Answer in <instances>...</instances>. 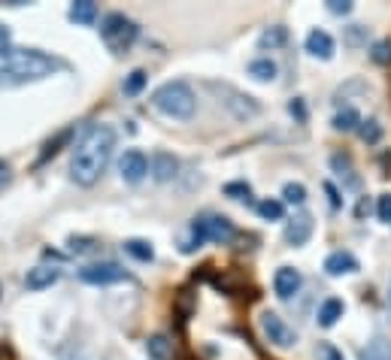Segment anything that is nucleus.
Instances as JSON below:
<instances>
[{"mask_svg": "<svg viewBox=\"0 0 391 360\" xmlns=\"http://www.w3.org/2000/svg\"><path fill=\"white\" fill-rule=\"evenodd\" d=\"M115 149V131L109 124H91L85 136L79 140V145L73 149V164H70V176L76 185H94L100 179V173L106 170L109 158Z\"/></svg>", "mask_w": 391, "mask_h": 360, "instance_id": "1", "label": "nucleus"}, {"mask_svg": "<svg viewBox=\"0 0 391 360\" xmlns=\"http://www.w3.org/2000/svg\"><path fill=\"white\" fill-rule=\"evenodd\" d=\"M55 64L49 55L36 49H15V45H0V76H9L15 82H34L55 73Z\"/></svg>", "mask_w": 391, "mask_h": 360, "instance_id": "2", "label": "nucleus"}, {"mask_svg": "<svg viewBox=\"0 0 391 360\" xmlns=\"http://www.w3.org/2000/svg\"><path fill=\"white\" fill-rule=\"evenodd\" d=\"M152 106L170 118H191L194 115V91L185 82H164L152 94Z\"/></svg>", "mask_w": 391, "mask_h": 360, "instance_id": "3", "label": "nucleus"}, {"mask_svg": "<svg viewBox=\"0 0 391 360\" xmlns=\"http://www.w3.org/2000/svg\"><path fill=\"white\" fill-rule=\"evenodd\" d=\"M191 233H194V245L200 243H231L236 236V227L231 218L215 215V212H204L191 221Z\"/></svg>", "mask_w": 391, "mask_h": 360, "instance_id": "4", "label": "nucleus"}, {"mask_svg": "<svg viewBox=\"0 0 391 360\" xmlns=\"http://www.w3.org/2000/svg\"><path fill=\"white\" fill-rule=\"evenodd\" d=\"M100 36L113 52H125L127 45L136 40V24L131 18H125L122 13H109L104 22H100Z\"/></svg>", "mask_w": 391, "mask_h": 360, "instance_id": "5", "label": "nucleus"}, {"mask_svg": "<svg viewBox=\"0 0 391 360\" xmlns=\"http://www.w3.org/2000/svg\"><path fill=\"white\" fill-rule=\"evenodd\" d=\"M261 330H264V336H267V343L279 345V348H291L297 343V333L285 324V318L276 315V312H264L261 315Z\"/></svg>", "mask_w": 391, "mask_h": 360, "instance_id": "6", "label": "nucleus"}, {"mask_svg": "<svg viewBox=\"0 0 391 360\" xmlns=\"http://www.w3.org/2000/svg\"><path fill=\"white\" fill-rule=\"evenodd\" d=\"M79 279L85 285H115V282H125L127 273L118 264H91L79 270Z\"/></svg>", "mask_w": 391, "mask_h": 360, "instance_id": "7", "label": "nucleus"}, {"mask_svg": "<svg viewBox=\"0 0 391 360\" xmlns=\"http://www.w3.org/2000/svg\"><path fill=\"white\" fill-rule=\"evenodd\" d=\"M118 173H122V179H125V182L136 185V182H143L145 173H149V161H145V154H143V152L131 149V152H125V154H122V161H118Z\"/></svg>", "mask_w": 391, "mask_h": 360, "instance_id": "8", "label": "nucleus"}, {"mask_svg": "<svg viewBox=\"0 0 391 360\" xmlns=\"http://www.w3.org/2000/svg\"><path fill=\"white\" fill-rule=\"evenodd\" d=\"M300 285H304V275L294 266H279L276 275H273V291H276L279 300H291L300 291Z\"/></svg>", "mask_w": 391, "mask_h": 360, "instance_id": "9", "label": "nucleus"}, {"mask_svg": "<svg viewBox=\"0 0 391 360\" xmlns=\"http://www.w3.org/2000/svg\"><path fill=\"white\" fill-rule=\"evenodd\" d=\"M309 236H313V215H309V212H297L285 227V243L288 245H304Z\"/></svg>", "mask_w": 391, "mask_h": 360, "instance_id": "10", "label": "nucleus"}, {"mask_svg": "<svg viewBox=\"0 0 391 360\" xmlns=\"http://www.w3.org/2000/svg\"><path fill=\"white\" fill-rule=\"evenodd\" d=\"M222 94H225V97H231V100H225V103L234 109V115H236V118H252V115H258V113H261V106L255 103V100H252L249 94H240V91H234V88H222Z\"/></svg>", "mask_w": 391, "mask_h": 360, "instance_id": "11", "label": "nucleus"}, {"mask_svg": "<svg viewBox=\"0 0 391 360\" xmlns=\"http://www.w3.org/2000/svg\"><path fill=\"white\" fill-rule=\"evenodd\" d=\"M306 52L313 55V58H322V61H331L334 58V40H331V34H325V31H309L306 34Z\"/></svg>", "mask_w": 391, "mask_h": 360, "instance_id": "12", "label": "nucleus"}, {"mask_svg": "<svg viewBox=\"0 0 391 360\" xmlns=\"http://www.w3.org/2000/svg\"><path fill=\"white\" fill-rule=\"evenodd\" d=\"M61 279V270L58 266H34V270H27L24 275V285L31 291H43V288H52L55 282Z\"/></svg>", "mask_w": 391, "mask_h": 360, "instance_id": "13", "label": "nucleus"}, {"mask_svg": "<svg viewBox=\"0 0 391 360\" xmlns=\"http://www.w3.org/2000/svg\"><path fill=\"white\" fill-rule=\"evenodd\" d=\"M358 270V261H355L352 252H331L325 257V273L327 275H346Z\"/></svg>", "mask_w": 391, "mask_h": 360, "instance_id": "14", "label": "nucleus"}, {"mask_svg": "<svg viewBox=\"0 0 391 360\" xmlns=\"http://www.w3.org/2000/svg\"><path fill=\"white\" fill-rule=\"evenodd\" d=\"M176 170H179V161L173 158V154H167V152H158L152 158V176L158 182H170L173 176H176Z\"/></svg>", "mask_w": 391, "mask_h": 360, "instance_id": "15", "label": "nucleus"}, {"mask_svg": "<svg viewBox=\"0 0 391 360\" xmlns=\"http://www.w3.org/2000/svg\"><path fill=\"white\" fill-rule=\"evenodd\" d=\"M343 312H346V306H343V300H336V297H331V300H325L322 306H318V315H315V321L322 327H334L336 321L343 318Z\"/></svg>", "mask_w": 391, "mask_h": 360, "instance_id": "16", "label": "nucleus"}, {"mask_svg": "<svg viewBox=\"0 0 391 360\" xmlns=\"http://www.w3.org/2000/svg\"><path fill=\"white\" fill-rule=\"evenodd\" d=\"M331 167H334L336 176L343 179L346 188H358V185H361V179L355 176V167H352L349 154H334V158H331Z\"/></svg>", "mask_w": 391, "mask_h": 360, "instance_id": "17", "label": "nucleus"}, {"mask_svg": "<svg viewBox=\"0 0 391 360\" xmlns=\"http://www.w3.org/2000/svg\"><path fill=\"white\" fill-rule=\"evenodd\" d=\"M97 18V6L91 3V0H76V3L70 6V22L76 24H94Z\"/></svg>", "mask_w": 391, "mask_h": 360, "instance_id": "18", "label": "nucleus"}, {"mask_svg": "<svg viewBox=\"0 0 391 360\" xmlns=\"http://www.w3.org/2000/svg\"><path fill=\"white\" fill-rule=\"evenodd\" d=\"M276 73H279V67H276V61H270V58H255L249 64V76H255L258 82H273Z\"/></svg>", "mask_w": 391, "mask_h": 360, "instance_id": "19", "label": "nucleus"}, {"mask_svg": "<svg viewBox=\"0 0 391 360\" xmlns=\"http://www.w3.org/2000/svg\"><path fill=\"white\" fill-rule=\"evenodd\" d=\"M334 127H336V131H343V134L358 131V127H361V115H358V109H355V106H346L343 113H336V115H334Z\"/></svg>", "mask_w": 391, "mask_h": 360, "instance_id": "20", "label": "nucleus"}, {"mask_svg": "<svg viewBox=\"0 0 391 360\" xmlns=\"http://www.w3.org/2000/svg\"><path fill=\"white\" fill-rule=\"evenodd\" d=\"M125 252L131 254L134 261H140V264H149L155 257V248H152V243H145V239H127Z\"/></svg>", "mask_w": 391, "mask_h": 360, "instance_id": "21", "label": "nucleus"}, {"mask_svg": "<svg viewBox=\"0 0 391 360\" xmlns=\"http://www.w3.org/2000/svg\"><path fill=\"white\" fill-rule=\"evenodd\" d=\"M361 360H391V343H385V339H373V343L361 352Z\"/></svg>", "mask_w": 391, "mask_h": 360, "instance_id": "22", "label": "nucleus"}, {"mask_svg": "<svg viewBox=\"0 0 391 360\" xmlns=\"http://www.w3.org/2000/svg\"><path fill=\"white\" fill-rule=\"evenodd\" d=\"M258 215L264 221H282V215H285V206H282L279 200H261L258 203Z\"/></svg>", "mask_w": 391, "mask_h": 360, "instance_id": "23", "label": "nucleus"}, {"mask_svg": "<svg viewBox=\"0 0 391 360\" xmlns=\"http://www.w3.org/2000/svg\"><path fill=\"white\" fill-rule=\"evenodd\" d=\"M282 200L291 203V206H304L306 203V188L300 182H288L285 188H282Z\"/></svg>", "mask_w": 391, "mask_h": 360, "instance_id": "24", "label": "nucleus"}, {"mask_svg": "<svg viewBox=\"0 0 391 360\" xmlns=\"http://www.w3.org/2000/svg\"><path fill=\"white\" fill-rule=\"evenodd\" d=\"M285 40H288L285 27H270V31H264V34H261L258 45H261V49H276V45H282Z\"/></svg>", "mask_w": 391, "mask_h": 360, "instance_id": "25", "label": "nucleus"}, {"mask_svg": "<svg viewBox=\"0 0 391 360\" xmlns=\"http://www.w3.org/2000/svg\"><path fill=\"white\" fill-rule=\"evenodd\" d=\"M145 352H149V357H155V360H167L170 357L167 336H152L149 343H145Z\"/></svg>", "mask_w": 391, "mask_h": 360, "instance_id": "26", "label": "nucleus"}, {"mask_svg": "<svg viewBox=\"0 0 391 360\" xmlns=\"http://www.w3.org/2000/svg\"><path fill=\"white\" fill-rule=\"evenodd\" d=\"M145 79H149V76H145V70H134L131 76L125 79V85H122V88H125V94H131V97H134V94H140V91L145 88Z\"/></svg>", "mask_w": 391, "mask_h": 360, "instance_id": "27", "label": "nucleus"}, {"mask_svg": "<svg viewBox=\"0 0 391 360\" xmlns=\"http://www.w3.org/2000/svg\"><path fill=\"white\" fill-rule=\"evenodd\" d=\"M370 58L376 61V64H382V67H388V64H391V40H379V43H373Z\"/></svg>", "mask_w": 391, "mask_h": 360, "instance_id": "28", "label": "nucleus"}, {"mask_svg": "<svg viewBox=\"0 0 391 360\" xmlns=\"http://www.w3.org/2000/svg\"><path fill=\"white\" fill-rule=\"evenodd\" d=\"M358 134H361V140H364V143H379L382 127H379V122H361Z\"/></svg>", "mask_w": 391, "mask_h": 360, "instance_id": "29", "label": "nucleus"}, {"mask_svg": "<svg viewBox=\"0 0 391 360\" xmlns=\"http://www.w3.org/2000/svg\"><path fill=\"white\" fill-rule=\"evenodd\" d=\"M315 354H318V360H343V352L336 345H331V343H318Z\"/></svg>", "mask_w": 391, "mask_h": 360, "instance_id": "30", "label": "nucleus"}, {"mask_svg": "<svg viewBox=\"0 0 391 360\" xmlns=\"http://www.w3.org/2000/svg\"><path fill=\"white\" fill-rule=\"evenodd\" d=\"M225 194L227 197H234V200H243V197H249L252 188L246 182H231V185H225Z\"/></svg>", "mask_w": 391, "mask_h": 360, "instance_id": "31", "label": "nucleus"}, {"mask_svg": "<svg viewBox=\"0 0 391 360\" xmlns=\"http://www.w3.org/2000/svg\"><path fill=\"white\" fill-rule=\"evenodd\" d=\"M376 215H379V221L391 224V194H382V197H379V203H376Z\"/></svg>", "mask_w": 391, "mask_h": 360, "instance_id": "32", "label": "nucleus"}, {"mask_svg": "<svg viewBox=\"0 0 391 360\" xmlns=\"http://www.w3.org/2000/svg\"><path fill=\"white\" fill-rule=\"evenodd\" d=\"M91 243H94V239H88V236H73V239H70V252L85 254V252H91V248H94Z\"/></svg>", "mask_w": 391, "mask_h": 360, "instance_id": "33", "label": "nucleus"}, {"mask_svg": "<svg viewBox=\"0 0 391 360\" xmlns=\"http://www.w3.org/2000/svg\"><path fill=\"white\" fill-rule=\"evenodd\" d=\"M327 13H334V15H349V13H352V3H349V0H331V3H327Z\"/></svg>", "mask_w": 391, "mask_h": 360, "instance_id": "34", "label": "nucleus"}, {"mask_svg": "<svg viewBox=\"0 0 391 360\" xmlns=\"http://www.w3.org/2000/svg\"><path fill=\"white\" fill-rule=\"evenodd\" d=\"M288 109H291V115H297V118H300V122L306 118V109H304V103H300V100H291Z\"/></svg>", "mask_w": 391, "mask_h": 360, "instance_id": "35", "label": "nucleus"}, {"mask_svg": "<svg viewBox=\"0 0 391 360\" xmlns=\"http://www.w3.org/2000/svg\"><path fill=\"white\" fill-rule=\"evenodd\" d=\"M361 34H364V31H361L358 24H355V27H349V43H358V40H361Z\"/></svg>", "mask_w": 391, "mask_h": 360, "instance_id": "36", "label": "nucleus"}, {"mask_svg": "<svg viewBox=\"0 0 391 360\" xmlns=\"http://www.w3.org/2000/svg\"><path fill=\"white\" fill-rule=\"evenodd\" d=\"M6 36H9V31H6L3 24H0V40H6Z\"/></svg>", "mask_w": 391, "mask_h": 360, "instance_id": "37", "label": "nucleus"}]
</instances>
